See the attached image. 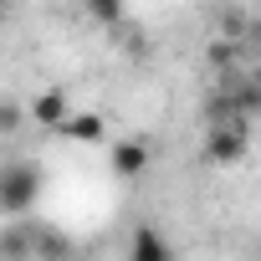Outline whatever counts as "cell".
I'll return each mask as SVG.
<instances>
[{
	"label": "cell",
	"mask_w": 261,
	"mask_h": 261,
	"mask_svg": "<svg viewBox=\"0 0 261 261\" xmlns=\"http://www.w3.org/2000/svg\"><path fill=\"white\" fill-rule=\"evenodd\" d=\"M57 134L72 144H108V123H102V113H67V123Z\"/></svg>",
	"instance_id": "4"
},
{
	"label": "cell",
	"mask_w": 261,
	"mask_h": 261,
	"mask_svg": "<svg viewBox=\"0 0 261 261\" xmlns=\"http://www.w3.org/2000/svg\"><path fill=\"white\" fill-rule=\"evenodd\" d=\"M251 41H256V46H261V21H251Z\"/></svg>",
	"instance_id": "11"
},
{
	"label": "cell",
	"mask_w": 261,
	"mask_h": 261,
	"mask_svg": "<svg viewBox=\"0 0 261 261\" xmlns=\"http://www.w3.org/2000/svg\"><path fill=\"white\" fill-rule=\"evenodd\" d=\"M108 164H113L118 179H139V174H149V149H144L139 139H118V144L108 149Z\"/></svg>",
	"instance_id": "3"
},
{
	"label": "cell",
	"mask_w": 261,
	"mask_h": 261,
	"mask_svg": "<svg viewBox=\"0 0 261 261\" xmlns=\"http://www.w3.org/2000/svg\"><path fill=\"white\" fill-rule=\"evenodd\" d=\"M26 113H31V123H36V128H62V123H67V113H72V102H67V92H62V87H46Z\"/></svg>",
	"instance_id": "5"
},
{
	"label": "cell",
	"mask_w": 261,
	"mask_h": 261,
	"mask_svg": "<svg viewBox=\"0 0 261 261\" xmlns=\"http://www.w3.org/2000/svg\"><path fill=\"white\" fill-rule=\"evenodd\" d=\"M6 6H16V0H0V11H6Z\"/></svg>",
	"instance_id": "13"
},
{
	"label": "cell",
	"mask_w": 261,
	"mask_h": 261,
	"mask_svg": "<svg viewBox=\"0 0 261 261\" xmlns=\"http://www.w3.org/2000/svg\"><path fill=\"white\" fill-rule=\"evenodd\" d=\"M26 118H31V113H26L21 102H0V134H16Z\"/></svg>",
	"instance_id": "10"
},
{
	"label": "cell",
	"mask_w": 261,
	"mask_h": 261,
	"mask_svg": "<svg viewBox=\"0 0 261 261\" xmlns=\"http://www.w3.org/2000/svg\"><path fill=\"white\" fill-rule=\"evenodd\" d=\"M251 82H256V87H261V67H256V72H251Z\"/></svg>",
	"instance_id": "12"
},
{
	"label": "cell",
	"mask_w": 261,
	"mask_h": 261,
	"mask_svg": "<svg viewBox=\"0 0 261 261\" xmlns=\"http://www.w3.org/2000/svg\"><path fill=\"white\" fill-rule=\"evenodd\" d=\"M36 261H72L67 236H57V230H36Z\"/></svg>",
	"instance_id": "8"
},
{
	"label": "cell",
	"mask_w": 261,
	"mask_h": 261,
	"mask_svg": "<svg viewBox=\"0 0 261 261\" xmlns=\"http://www.w3.org/2000/svg\"><path fill=\"white\" fill-rule=\"evenodd\" d=\"M246 149H251V134H246V118H220L215 128H210V139H205V159L210 164H241L246 159Z\"/></svg>",
	"instance_id": "2"
},
{
	"label": "cell",
	"mask_w": 261,
	"mask_h": 261,
	"mask_svg": "<svg viewBox=\"0 0 261 261\" xmlns=\"http://www.w3.org/2000/svg\"><path fill=\"white\" fill-rule=\"evenodd\" d=\"M0 261H36V230L31 225H6L0 230Z\"/></svg>",
	"instance_id": "7"
},
{
	"label": "cell",
	"mask_w": 261,
	"mask_h": 261,
	"mask_svg": "<svg viewBox=\"0 0 261 261\" xmlns=\"http://www.w3.org/2000/svg\"><path fill=\"white\" fill-rule=\"evenodd\" d=\"M36 190H41V174L31 164H0V210L6 215H26L36 205Z\"/></svg>",
	"instance_id": "1"
},
{
	"label": "cell",
	"mask_w": 261,
	"mask_h": 261,
	"mask_svg": "<svg viewBox=\"0 0 261 261\" xmlns=\"http://www.w3.org/2000/svg\"><path fill=\"white\" fill-rule=\"evenodd\" d=\"M87 11H92V21L118 26V21H123V0H87Z\"/></svg>",
	"instance_id": "9"
},
{
	"label": "cell",
	"mask_w": 261,
	"mask_h": 261,
	"mask_svg": "<svg viewBox=\"0 0 261 261\" xmlns=\"http://www.w3.org/2000/svg\"><path fill=\"white\" fill-rule=\"evenodd\" d=\"M128 261H174V251H169V241L154 225H139L128 236Z\"/></svg>",
	"instance_id": "6"
}]
</instances>
